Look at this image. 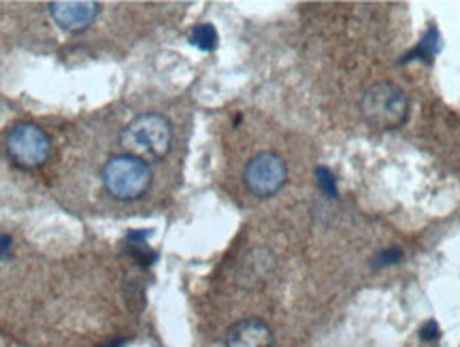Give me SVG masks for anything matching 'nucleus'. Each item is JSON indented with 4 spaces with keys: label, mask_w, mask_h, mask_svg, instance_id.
I'll list each match as a JSON object with an SVG mask.
<instances>
[{
    "label": "nucleus",
    "mask_w": 460,
    "mask_h": 347,
    "mask_svg": "<svg viewBox=\"0 0 460 347\" xmlns=\"http://www.w3.org/2000/svg\"><path fill=\"white\" fill-rule=\"evenodd\" d=\"M171 121L160 113H141L126 124L119 135V146L128 156L143 162H158L171 152Z\"/></svg>",
    "instance_id": "1"
},
{
    "label": "nucleus",
    "mask_w": 460,
    "mask_h": 347,
    "mask_svg": "<svg viewBox=\"0 0 460 347\" xmlns=\"http://www.w3.org/2000/svg\"><path fill=\"white\" fill-rule=\"evenodd\" d=\"M360 113L371 129L396 130L410 118V101L399 85L384 81L365 92Z\"/></svg>",
    "instance_id": "2"
},
{
    "label": "nucleus",
    "mask_w": 460,
    "mask_h": 347,
    "mask_svg": "<svg viewBox=\"0 0 460 347\" xmlns=\"http://www.w3.org/2000/svg\"><path fill=\"white\" fill-rule=\"evenodd\" d=\"M102 183L118 200H137L152 186V169L135 156H113L102 169Z\"/></svg>",
    "instance_id": "3"
},
{
    "label": "nucleus",
    "mask_w": 460,
    "mask_h": 347,
    "mask_svg": "<svg viewBox=\"0 0 460 347\" xmlns=\"http://www.w3.org/2000/svg\"><path fill=\"white\" fill-rule=\"evenodd\" d=\"M7 154L22 169H39L51 154V138L43 129L31 121L15 124L7 135Z\"/></svg>",
    "instance_id": "4"
},
{
    "label": "nucleus",
    "mask_w": 460,
    "mask_h": 347,
    "mask_svg": "<svg viewBox=\"0 0 460 347\" xmlns=\"http://www.w3.org/2000/svg\"><path fill=\"white\" fill-rule=\"evenodd\" d=\"M288 166L281 156L262 152L247 162L243 182L247 190L258 199H271L286 186Z\"/></svg>",
    "instance_id": "5"
},
{
    "label": "nucleus",
    "mask_w": 460,
    "mask_h": 347,
    "mask_svg": "<svg viewBox=\"0 0 460 347\" xmlns=\"http://www.w3.org/2000/svg\"><path fill=\"white\" fill-rule=\"evenodd\" d=\"M51 20L65 32H82L94 24L101 13V4L92 0H56L48 4Z\"/></svg>",
    "instance_id": "6"
},
{
    "label": "nucleus",
    "mask_w": 460,
    "mask_h": 347,
    "mask_svg": "<svg viewBox=\"0 0 460 347\" xmlns=\"http://www.w3.org/2000/svg\"><path fill=\"white\" fill-rule=\"evenodd\" d=\"M226 347H273V333L267 322L247 317L228 328Z\"/></svg>",
    "instance_id": "7"
},
{
    "label": "nucleus",
    "mask_w": 460,
    "mask_h": 347,
    "mask_svg": "<svg viewBox=\"0 0 460 347\" xmlns=\"http://www.w3.org/2000/svg\"><path fill=\"white\" fill-rule=\"evenodd\" d=\"M441 48H444V39H441V34L437 28H430V31L424 34V39L418 43V48L402 58V62L416 60V58H420V60L424 62H430L437 54H439Z\"/></svg>",
    "instance_id": "8"
},
{
    "label": "nucleus",
    "mask_w": 460,
    "mask_h": 347,
    "mask_svg": "<svg viewBox=\"0 0 460 347\" xmlns=\"http://www.w3.org/2000/svg\"><path fill=\"white\" fill-rule=\"evenodd\" d=\"M188 40L200 51H214L220 43V37H217V31L211 24H199L190 31Z\"/></svg>",
    "instance_id": "9"
},
{
    "label": "nucleus",
    "mask_w": 460,
    "mask_h": 347,
    "mask_svg": "<svg viewBox=\"0 0 460 347\" xmlns=\"http://www.w3.org/2000/svg\"><path fill=\"white\" fill-rule=\"evenodd\" d=\"M315 177H318V186L322 192L326 196H331V199H335L337 196V179L335 175L329 169H324V166H320L318 171H315Z\"/></svg>",
    "instance_id": "10"
},
{
    "label": "nucleus",
    "mask_w": 460,
    "mask_h": 347,
    "mask_svg": "<svg viewBox=\"0 0 460 347\" xmlns=\"http://www.w3.org/2000/svg\"><path fill=\"white\" fill-rule=\"evenodd\" d=\"M402 250L401 247H386L376 256V267H393V264L401 262Z\"/></svg>",
    "instance_id": "11"
},
{
    "label": "nucleus",
    "mask_w": 460,
    "mask_h": 347,
    "mask_svg": "<svg viewBox=\"0 0 460 347\" xmlns=\"http://www.w3.org/2000/svg\"><path fill=\"white\" fill-rule=\"evenodd\" d=\"M420 337H422L424 341H437V339H439V326H437V322L424 324V328L420 331Z\"/></svg>",
    "instance_id": "12"
},
{
    "label": "nucleus",
    "mask_w": 460,
    "mask_h": 347,
    "mask_svg": "<svg viewBox=\"0 0 460 347\" xmlns=\"http://www.w3.org/2000/svg\"><path fill=\"white\" fill-rule=\"evenodd\" d=\"M13 252V239L9 235H0V258H9Z\"/></svg>",
    "instance_id": "13"
},
{
    "label": "nucleus",
    "mask_w": 460,
    "mask_h": 347,
    "mask_svg": "<svg viewBox=\"0 0 460 347\" xmlns=\"http://www.w3.org/2000/svg\"><path fill=\"white\" fill-rule=\"evenodd\" d=\"M124 345H126V341H118V343H109L105 347H124Z\"/></svg>",
    "instance_id": "14"
}]
</instances>
